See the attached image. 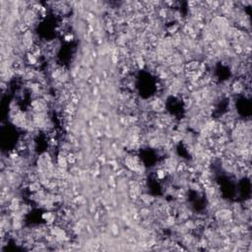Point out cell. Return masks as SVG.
Instances as JSON below:
<instances>
[{"label": "cell", "instance_id": "7a4b0ae2", "mask_svg": "<svg viewBox=\"0 0 252 252\" xmlns=\"http://www.w3.org/2000/svg\"><path fill=\"white\" fill-rule=\"evenodd\" d=\"M29 189H30V191H31V192L37 193V192H39V190H41V184H39V182L34 181L29 185Z\"/></svg>", "mask_w": 252, "mask_h": 252}, {"label": "cell", "instance_id": "3957f363", "mask_svg": "<svg viewBox=\"0 0 252 252\" xmlns=\"http://www.w3.org/2000/svg\"><path fill=\"white\" fill-rule=\"evenodd\" d=\"M66 158H67V162H68V164H73L77 159V158L75 157L74 154H68L66 156Z\"/></svg>", "mask_w": 252, "mask_h": 252}, {"label": "cell", "instance_id": "6da1fadb", "mask_svg": "<svg viewBox=\"0 0 252 252\" xmlns=\"http://www.w3.org/2000/svg\"><path fill=\"white\" fill-rule=\"evenodd\" d=\"M216 219L220 222H228L229 220H231V217H233V213L231 211L228 210V209H222V210H219L216 213Z\"/></svg>", "mask_w": 252, "mask_h": 252}]
</instances>
